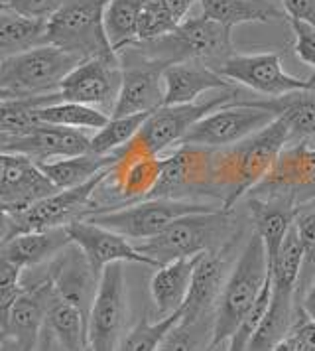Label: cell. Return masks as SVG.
<instances>
[{"label":"cell","mask_w":315,"mask_h":351,"mask_svg":"<svg viewBox=\"0 0 315 351\" xmlns=\"http://www.w3.org/2000/svg\"><path fill=\"white\" fill-rule=\"evenodd\" d=\"M288 144L290 128L278 117L242 143L215 150L213 176L220 209L233 213L236 202L251 193L272 172Z\"/></svg>","instance_id":"obj_1"},{"label":"cell","mask_w":315,"mask_h":351,"mask_svg":"<svg viewBox=\"0 0 315 351\" xmlns=\"http://www.w3.org/2000/svg\"><path fill=\"white\" fill-rule=\"evenodd\" d=\"M272 276L268 265L266 249L260 235L252 233L249 243L244 245L233 271L223 287L217 310H215V326H213V341L211 351L229 343L238 326L251 314L256 300Z\"/></svg>","instance_id":"obj_2"},{"label":"cell","mask_w":315,"mask_h":351,"mask_svg":"<svg viewBox=\"0 0 315 351\" xmlns=\"http://www.w3.org/2000/svg\"><path fill=\"white\" fill-rule=\"evenodd\" d=\"M166 67L179 62H225L233 56L231 28L201 16H189L172 34L134 46Z\"/></svg>","instance_id":"obj_3"},{"label":"cell","mask_w":315,"mask_h":351,"mask_svg":"<svg viewBox=\"0 0 315 351\" xmlns=\"http://www.w3.org/2000/svg\"><path fill=\"white\" fill-rule=\"evenodd\" d=\"M231 215L233 213L227 211L186 215L166 227L156 237L134 245L140 253L154 258L160 267L179 258L219 251L223 249V241L231 235L233 229Z\"/></svg>","instance_id":"obj_4"},{"label":"cell","mask_w":315,"mask_h":351,"mask_svg":"<svg viewBox=\"0 0 315 351\" xmlns=\"http://www.w3.org/2000/svg\"><path fill=\"white\" fill-rule=\"evenodd\" d=\"M223 211L220 206L188 202V199H168V197H148L142 202L126 204L118 209H97L87 211L81 219L103 225L110 231L121 233L132 243L152 239L160 235L173 221L193 215V213H213Z\"/></svg>","instance_id":"obj_5"},{"label":"cell","mask_w":315,"mask_h":351,"mask_svg":"<svg viewBox=\"0 0 315 351\" xmlns=\"http://www.w3.org/2000/svg\"><path fill=\"white\" fill-rule=\"evenodd\" d=\"M83 60L65 49L44 44L20 56L2 60L0 91L2 99L42 97L60 91L63 80Z\"/></svg>","instance_id":"obj_6"},{"label":"cell","mask_w":315,"mask_h":351,"mask_svg":"<svg viewBox=\"0 0 315 351\" xmlns=\"http://www.w3.org/2000/svg\"><path fill=\"white\" fill-rule=\"evenodd\" d=\"M105 2L107 0H69L47 22V44L79 56L81 60L118 58L105 32Z\"/></svg>","instance_id":"obj_7"},{"label":"cell","mask_w":315,"mask_h":351,"mask_svg":"<svg viewBox=\"0 0 315 351\" xmlns=\"http://www.w3.org/2000/svg\"><path fill=\"white\" fill-rule=\"evenodd\" d=\"M107 174L109 170L83 186L71 188V190H60L24 211L2 213V243L22 233L60 229L81 219L87 213L94 192L103 186Z\"/></svg>","instance_id":"obj_8"},{"label":"cell","mask_w":315,"mask_h":351,"mask_svg":"<svg viewBox=\"0 0 315 351\" xmlns=\"http://www.w3.org/2000/svg\"><path fill=\"white\" fill-rule=\"evenodd\" d=\"M235 85L249 87L254 93L278 99L299 91H315V73L310 77H294L282 65V56L268 53H233L219 65H211Z\"/></svg>","instance_id":"obj_9"},{"label":"cell","mask_w":315,"mask_h":351,"mask_svg":"<svg viewBox=\"0 0 315 351\" xmlns=\"http://www.w3.org/2000/svg\"><path fill=\"white\" fill-rule=\"evenodd\" d=\"M276 119L278 117L272 111L254 105L249 99H242L207 114L189 130L181 144L203 146L211 150L229 148L262 130Z\"/></svg>","instance_id":"obj_10"},{"label":"cell","mask_w":315,"mask_h":351,"mask_svg":"<svg viewBox=\"0 0 315 351\" xmlns=\"http://www.w3.org/2000/svg\"><path fill=\"white\" fill-rule=\"evenodd\" d=\"M213 158L215 150L211 148L179 144L170 156L164 158V170L150 197L188 202H193V195L219 197L213 176Z\"/></svg>","instance_id":"obj_11"},{"label":"cell","mask_w":315,"mask_h":351,"mask_svg":"<svg viewBox=\"0 0 315 351\" xmlns=\"http://www.w3.org/2000/svg\"><path fill=\"white\" fill-rule=\"evenodd\" d=\"M125 263H112L101 274L99 292L89 312V346L93 351H116L125 337L128 296Z\"/></svg>","instance_id":"obj_12"},{"label":"cell","mask_w":315,"mask_h":351,"mask_svg":"<svg viewBox=\"0 0 315 351\" xmlns=\"http://www.w3.org/2000/svg\"><path fill=\"white\" fill-rule=\"evenodd\" d=\"M114 154L116 160L103 184H109L112 195L126 204L148 199L160 182L166 156L156 154L140 134H136Z\"/></svg>","instance_id":"obj_13"},{"label":"cell","mask_w":315,"mask_h":351,"mask_svg":"<svg viewBox=\"0 0 315 351\" xmlns=\"http://www.w3.org/2000/svg\"><path fill=\"white\" fill-rule=\"evenodd\" d=\"M123 85V65L118 58H89L63 80L60 99L112 112Z\"/></svg>","instance_id":"obj_14"},{"label":"cell","mask_w":315,"mask_h":351,"mask_svg":"<svg viewBox=\"0 0 315 351\" xmlns=\"http://www.w3.org/2000/svg\"><path fill=\"white\" fill-rule=\"evenodd\" d=\"M315 143H296L284 148L272 172L251 195H278L301 206L315 199Z\"/></svg>","instance_id":"obj_15"},{"label":"cell","mask_w":315,"mask_h":351,"mask_svg":"<svg viewBox=\"0 0 315 351\" xmlns=\"http://www.w3.org/2000/svg\"><path fill=\"white\" fill-rule=\"evenodd\" d=\"M235 97L236 87L231 91H225L223 95L215 97L211 101H203V103L164 105L146 119V123H144V127L140 128L138 134L156 154L162 156L168 148L179 146L184 143L189 130L195 127L201 119H205L207 114H211L213 111H217L229 103H235Z\"/></svg>","instance_id":"obj_16"},{"label":"cell","mask_w":315,"mask_h":351,"mask_svg":"<svg viewBox=\"0 0 315 351\" xmlns=\"http://www.w3.org/2000/svg\"><path fill=\"white\" fill-rule=\"evenodd\" d=\"M60 192L38 162L22 154H0V208L18 213Z\"/></svg>","instance_id":"obj_17"},{"label":"cell","mask_w":315,"mask_h":351,"mask_svg":"<svg viewBox=\"0 0 315 351\" xmlns=\"http://www.w3.org/2000/svg\"><path fill=\"white\" fill-rule=\"evenodd\" d=\"M47 280L51 282L55 294L62 300L77 306L89 318L91 306L101 285V274L94 271L79 245L71 241L49 261Z\"/></svg>","instance_id":"obj_18"},{"label":"cell","mask_w":315,"mask_h":351,"mask_svg":"<svg viewBox=\"0 0 315 351\" xmlns=\"http://www.w3.org/2000/svg\"><path fill=\"white\" fill-rule=\"evenodd\" d=\"M138 62H132L130 56L123 67V85L118 99L110 117H128L140 112H154L164 107V69L166 65L146 58L140 51H134Z\"/></svg>","instance_id":"obj_19"},{"label":"cell","mask_w":315,"mask_h":351,"mask_svg":"<svg viewBox=\"0 0 315 351\" xmlns=\"http://www.w3.org/2000/svg\"><path fill=\"white\" fill-rule=\"evenodd\" d=\"M60 296L47 280L36 282L16 298L12 306L2 314V337H12L26 351H36L42 332L46 330L49 306Z\"/></svg>","instance_id":"obj_20"},{"label":"cell","mask_w":315,"mask_h":351,"mask_svg":"<svg viewBox=\"0 0 315 351\" xmlns=\"http://www.w3.org/2000/svg\"><path fill=\"white\" fill-rule=\"evenodd\" d=\"M67 233L71 241L83 249V253L87 255L89 263L99 274H103V271L112 263H138L152 269H160L156 261L140 253L132 241L103 225L77 219L67 225Z\"/></svg>","instance_id":"obj_21"},{"label":"cell","mask_w":315,"mask_h":351,"mask_svg":"<svg viewBox=\"0 0 315 351\" xmlns=\"http://www.w3.org/2000/svg\"><path fill=\"white\" fill-rule=\"evenodd\" d=\"M2 152L22 154L44 164L91 152V138L83 130L40 123L28 134L2 141Z\"/></svg>","instance_id":"obj_22"},{"label":"cell","mask_w":315,"mask_h":351,"mask_svg":"<svg viewBox=\"0 0 315 351\" xmlns=\"http://www.w3.org/2000/svg\"><path fill=\"white\" fill-rule=\"evenodd\" d=\"M235 87L233 81H229L215 67L203 62H179L164 69V89H166L164 105L197 103V99L205 91L211 89L231 91Z\"/></svg>","instance_id":"obj_23"},{"label":"cell","mask_w":315,"mask_h":351,"mask_svg":"<svg viewBox=\"0 0 315 351\" xmlns=\"http://www.w3.org/2000/svg\"><path fill=\"white\" fill-rule=\"evenodd\" d=\"M249 209L254 223V233L260 235L264 243L268 265L272 271L284 241L288 237L290 229L294 227L298 206L278 195H251Z\"/></svg>","instance_id":"obj_24"},{"label":"cell","mask_w":315,"mask_h":351,"mask_svg":"<svg viewBox=\"0 0 315 351\" xmlns=\"http://www.w3.org/2000/svg\"><path fill=\"white\" fill-rule=\"evenodd\" d=\"M220 251L223 249L209 251L199 256V263L191 278L188 300L184 306V322H195L203 316H209L211 310L219 302L223 287L229 278L227 263Z\"/></svg>","instance_id":"obj_25"},{"label":"cell","mask_w":315,"mask_h":351,"mask_svg":"<svg viewBox=\"0 0 315 351\" xmlns=\"http://www.w3.org/2000/svg\"><path fill=\"white\" fill-rule=\"evenodd\" d=\"M199 256L201 255L172 261L156 269V274L152 276V282H150V294H152V302L156 306L160 318L170 316L186 306L191 278L199 263Z\"/></svg>","instance_id":"obj_26"},{"label":"cell","mask_w":315,"mask_h":351,"mask_svg":"<svg viewBox=\"0 0 315 351\" xmlns=\"http://www.w3.org/2000/svg\"><path fill=\"white\" fill-rule=\"evenodd\" d=\"M69 243L71 237L67 233V227L22 233L2 243L0 258H6L22 269H30L51 261Z\"/></svg>","instance_id":"obj_27"},{"label":"cell","mask_w":315,"mask_h":351,"mask_svg":"<svg viewBox=\"0 0 315 351\" xmlns=\"http://www.w3.org/2000/svg\"><path fill=\"white\" fill-rule=\"evenodd\" d=\"M254 105L272 111L290 128V144L315 143V91H299L278 99H256Z\"/></svg>","instance_id":"obj_28"},{"label":"cell","mask_w":315,"mask_h":351,"mask_svg":"<svg viewBox=\"0 0 315 351\" xmlns=\"http://www.w3.org/2000/svg\"><path fill=\"white\" fill-rule=\"evenodd\" d=\"M148 0H107L103 22L110 48L116 56L138 46L140 16Z\"/></svg>","instance_id":"obj_29"},{"label":"cell","mask_w":315,"mask_h":351,"mask_svg":"<svg viewBox=\"0 0 315 351\" xmlns=\"http://www.w3.org/2000/svg\"><path fill=\"white\" fill-rule=\"evenodd\" d=\"M46 330L62 351H83L89 348V318L77 306L62 298L49 306Z\"/></svg>","instance_id":"obj_30"},{"label":"cell","mask_w":315,"mask_h":351,"mask_svg":"<svg viewBox=\"0 0 315 351\" xmlns=\"http://www.w3.org/2000/svg\"><path fill=\"white\" fill-rule=\"evenodd\" d=\"M47 44V22L16 14L12 10L0 12V56L2 60Z\"/></svg>","instance_id":"obj_31"},{"label":"cell","mask_w":315,"mask_h":351,"mask_svg":"<svg viewBox=\"0 0 315 351\" xmlns=\"http://www.w3.org/2000/svg\"><path fill=\"white\" fill-rule=\"evenodd\" d=\"M203 14L227 28H235L249 22L284 20L286 12L278 10L268 0H199Z\"/></svg>","instance_id":"obj_32"},{"label":"cell","mask_w":315,"mask_h":351,"mask_svg":"<svg viewBox=\"0 0 315 351\" xmlns=\"http://www.w3.org/2000/svg\"><path fill=\"white\" fill-rule=\"evenodd\" d=\"M116 154L109 156H99L93 152L81 154V156H71V158H60L53 162H44L40 164L46 176L53 182L55 188L60 190H71L91 182L99 174L107 172L114 164Z\"/></svg>","instance_id":"obj_33"},{"label":"cell","mask_w":315,"mask_h":351,"mask_svg":"<svg viewBox=\"0 0 315 351\" xmlns=\"http://www.w3.org/2000/svg\"><path fill=\"white\" fill-rule=\"evenodd\" d=\"M38 119H40V123H46V125L75 128V130H83V132H87V130L97 132L109 123L110 114L97 109V107H89V105L60 101V103L40 107Z\"/></svg>","instance_id":"obj_34"},{"label":"cell","mask_w":315,"mask_h":351,"mask_svg":"<svg viewBox=\"0 0 315 351\" xmlns=\"http://www.w3.org/2000/svg\"><path fill=\"white\" fill-rule=\"evenodd\" d=\"M152 112H140V114H128V117H110V121L97 130L91 136V152L99 156H109L121 150L128 144L144 127L146 119Z\"/></svg>","instance_id":"obj_35"},{"label":"cell","mask_w":315,"mask_h":351,"mask_svg":"<svg viewBox=\"0 0 315 351\" xmlns=\"http://www.w3.org/2000/svg\"><path fill=\"white\" fill-rule=\"evenodd\" d=\"M184 319V308L173 312L170 316H164L158 322H150L142 318L128 334L123 337L116 351H158L162 348L164 339L170 335L173 328Z\"/></svg>","instance_id":"obj_36"},{"label":"cell","mask_w":315,"mask_h":351,"mask_svg":"<svg viewBox=\"0 0 315 351\" xmlns=\"http://www.w3.org/2000/svg\"><path fill=\"white\" fill-rule=\"evenodd\" d=\"M213 326H215V316L211 314L195 322L181 319L164 339L162 348L158 351H207L205 348L211 350Z\"/></svg>","instance_id":"obj_37"},{"label":"cell","mask_w":315,"mask_h":351,"mask_svg":"<svg viewBox=\"0 0 315 351\" xmlns=\"http://www.w3.org/2000/svg\"><path fill=\"white\" fill-rule=\"evenodd\" d=\"M4 10H12L16 14L49 22L69 0H0Z\"/></svg>","instance_id":"obj_38"},{"label":"cell","mask_w":315,"mask_h":351,"mask_svg":"<svg viewBox=\"0 0 315 351\" xmlns=\"http://www.w3.org/2000/svg\"><path fill=\"white\" fill-rule=\"evenodd\" d=\"M294 227L305 251V269L315 265V199L298 206Z\"/></svg>","instance_id":"obj_39"},{"label":"cell","mask_w":315,"mask_h":351,"mask_svg":"<svg viewBox=\"0 0 315 351\" xmlns=\"http://www.w3.org/2000/svg\"><path fill=\"white\" fill-rule=\"evenodd\" d=\"M22 267L2 258L0 263V312H6L16 298L26 290V285L20 282Z\"/></svg>","instance_id":"obj_40"},{"label":"cell","mask_w":315,"mask_h":351,"mask_svg":"<svg viewBox=\"0 0 315 351\" xmlns=\"http://www.w3.org/2000/svg\"><path fill=\"white\" fill-rule=\"evenodd\" d=\"M288 22L296 38V44H294L296 56L301 62L315 67V26L305 20H296V18H288Z\"/></svg>","instance_id":"obj_41"},{"label":"cell","mask_w":315,"mask_h":351,"mask_svg":"<svg viewBox=\"0 0 315 351\" xmlns=\"http://www.w3.org/2000/svg\"><path fill=\"white\" fill-rule=\"evenodd\" d=\"M292 332L298 341V351H315V322L303 316L301 322L294 319Z\"/></svg>","instance_id":"obj_42"},{"label":"cell","mask_w":315,"mask_h":351,"mask_svg":"<svg viewBox=\"0 0 315 351\" xmlns=\"http://www.w3.org/2000/svg\"><path fill=\"white\" fill-rule=\"evenodd\" d=\"M286 16L305 20L315 26V0H282Z\"/></svg>","instance_id":"obj_43"},{"label":"cell","mask_w":315,"mask_h":351,"mask_svg":"<svg viewBox=\"0 0 315 351\" xmlns=\"http://www.w3.org/2000/svg\"><path fill=\"white\" fill-rule=\"evenodd\" d=\"M299 308H301V312H303L307 318L314 319L315 322V280H312V282H310V287L305 288Z\"/></svg>","instance_id":"obj_44"},{"label":"cell","mask_w":315,"mask_h":351,"mask_svg":"<svg viewBox=\"0 0 315 351\" xmlns=\"http://www.w3.org/2000/svg\"><path fill=\"white\" fill-rule=\"evenodd\" d=\"M272 351H298V341H296L294 332L290 330L288 334L284 335L282 339H278V341L274 343Z\"/></svg>","instance_id":"obj_45"},{"label":"cell","mask_w":315,"mask_h":351,"mask_svg":"<svg viewBox=\"0 0 315 351\" xmlns=\"http://www.w3.org/2000/svg\"><path fill=\"white\" fill-rule=\"evenodd\" d=\"M2 351H26L12 337H2Z\"/></svg>","instance_id":"obj_46"},{"label":"cell","mask_w":315,"mask_h":351,"mask_svg":"<svg viewBox=\"0 0 315 351\" xmlns=\"http://www.w3.org/2000/svg\"><path fill=\"white\" fill-rule=\"evenodd\" d=\"M83 351H93V350H91V346H89V348H85V350H83Z\"/></svg>","instance_id":"obj_47"}]
</instances>
